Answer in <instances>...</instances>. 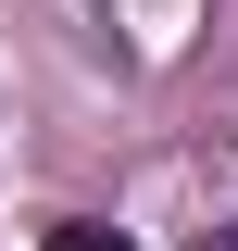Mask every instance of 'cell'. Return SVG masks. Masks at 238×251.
<instances>
[{
	"label": "cell",
	"instance_id": "obj_1",
	"mask_svg": "<svg viewBox=\"0 0 238 251\" xmlns=\"http://www.w3.org/2000/svg\"><path fill=\"white\" fill-rule=\"evenodd\" d=\"M38 251H138V239H125V226H50Z\"/></svg>",
	"mask_w": 238,
	"mask_h": 251
}]
</instances>
